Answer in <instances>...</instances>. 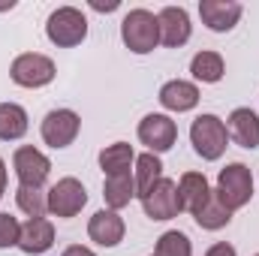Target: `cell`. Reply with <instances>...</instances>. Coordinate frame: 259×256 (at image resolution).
I'll return each instance as SVG.
<instances>
[{
  "mask_svg": "<svg viewBox=\"0 0 259 256\" xmlns=\"http://www.w3.org/2000/svg\"><path fill=\"white\" fill-rule=\"evenodd\" d=\"M256 256H259V253H256Z\"/></svg>",
  "mask_w": 259,
  "mask_h": 256,
  "instance_id": "31",
  "label": "cell"
},
{
  "mask_svg": "<svg viewBox=\"0 0 259 256\" xmlns=\"http://www.w3.org/2000/svg\"><path fill=\"white\" fill-rule=\"evenodd\" d=\"M160 106L169 109V112H190L199 106V88L193 81H184V78H172L160 88Z\"/></svg>",
  "mask_w": 259,
  "mask_h": 256,
  "instance_id": "16",
  "label": "cell"
},
{
  "mask_svg": "<svg viewBox=\"0 0 259 256\" xmlns=\"http://www.w3.org/2000/svg\"><path fill=\"white\" fill-rule=\"evenodd\" d=\"M160 178H163V163H160L157 154L148 151V154L136 157V175H133V181H136V196H139V199L151 190Z\"/></svg>",
  "mask_w": 259,
  "mask_h": 256,
  "instance_id": "22",
  "label": "cell"
},
{
  "mask_svg": "<svg viewBox=\"0 0 259 256\" xmlns=\"http://www.w3.org/2000/svg\"><path fill=\"white\" fill-rule=\"evenodd\" d=\"M3 193H6V163L0 160V199H3Z\"/></svg>",
  "mask_w": 259,
  "mask_h": 256,
  "instance_id": "30",
  "label": "cell"
},
{
  "mask_svg": "<svg viewBox=\"0 0 259 256\" xmlns=\"http://www.w3.org/2000/svg\"><path fill=\"white\" fill-rule=\"evenodd\" d=\"M217 196H220V202L229 208V211H238V208H244L247 202H250V196H253V175H250V169L244 166V163H229L226 169H220V175H217Z\"/></svg>",
  "mask_w": 259,
  "mask_h": 256,
  "instance_id": "4",
  "label": "cell"
},
{
  "mask_svg": "<svg viewBox=\"0 0 259 256\" xmlns=\"http://www.w3.org/2000/svg\"><path fill=\"white\" fill-rule=\"evenodd\" d=\"M178 127L169 115H145L139 121V142L151 151V154H163L175 145Z\"/></svg>",
  "mask_w": 259,
  "mask_h": 256,
  "instance_id": "10",
  "label": "cell"
},
{
  "mask_svg": "<svg viewBox=\"0 0 259 256\" xmlns=\"http://www.w3.org/2000/svg\"><path fill=\"white\" fill-rule=\"evenodd\" d=\"M55 244V226L46 217H30L27 223H21V235H18V250L30 256L49 253Z\"/></svg>",
  "mask_w": 259,
  "mask_h": 256,
  "instance_id": "14",
  "label": "cell"
},
{
  "mask_svg": "<svg viewBox=\"0 0 259 256\" xmlns=\"http://www.w3.org/2000/svg\"><path fill=\"white\" fill-rule=\"evenodd\" d=\"M27 133V112L18 103H0V142H15Z\"/></svg>",
  "mask_w": 259,
  "mask_h": 256,
  "instance_id": "21",
  "label": "cell"
},
{
  "mask_svg": "<svg viewBox=\"0 0 259 256\" xmlns=\"http://www.w3.org/2000/svg\"><path fill=\"white\" fill-rule=\"evenodd\" d=\"M121 39L133 55H148L160 46V21L148 9H130L121 21Z\"/></svg>",
  "mask_w": 259,
  "mask_h": 256,
  "instance_id": "1",
  "label": "cell"
},
{
  "mask_svg": "<svg viewBox=\"0 0 259 256\" xmlns=\"http://www.w3.org/2000/svg\"><path fill=\"white\" fill-rule=\"evenodd\" d=\"M157 21H160V42L169 46V49H181L193 33L190 15H187L184 6H163Z\"/></svg>",
  "mask_w": 259,
  "mask_h": 256,
  "instance_id": "11",
  "label": "cell"
},
{
  "mask_svg": "<svg viewBox=\"0 0 259 256\" xmlns=\"http://www.w3.org/2000/svg\"><path fill=\"white\" fill-rule=\"evenodd\" d=\"M124 232H127L124 217H121L118 211H112V208L97 211V214L91 217V223H88V235H91V241H97L100 247H115V244H121V241H124Z\"/></svg>",
  "mask_w": 259,
  "mask_h": 256,
  "instance_id": "13",
  "label": "cell"
},
{
  "mask_svg": "<svg viewBox=\"0 0 259 256\" xmlns=\"http://www.w3.org/2000/svg\"><path fill=\"white\" fill-rule=\"evenodd\" d=\"M205 256H238V253H235V247H232V244L217 241L214 247H208V253H205Z\"/></svg>",
  "mask_w": 259,
  "mask_h": 256,
  "instance_id": "27",
  "label": "cell"
},
{
  "mask_svg": "<svg viewBox=\"0 0 259 256\" xmlns=\"http://www.w3.org/2000/svg\"><path fill=\"white\" fill-rule=\"evenodd\" d=\"M142 211L151 220H172L181 214V199H178V184L169 178H160L151 190L142 196Z\"/></svg>",
  "mask_w": 259,
  "mask_h": 256,
  "instance_id": "7",
  "label": "cell"
},
{
  "mask_svg": "<svg viewBox=\"0 0 259 256\" xmlns=\"http://www.w3.org/2000/svg\"><path fill=\"white\" fill-rule=\"evenodd\" d=\"M190 142H193V151L202 160H220L223 151L229 148L226 124L217 115H199L190 127Z\"/></svg>",
  "mask_w": 259,
  "mask_h": 256,
  "instance_id": "3",
  "label": "cell"
},
{
  "mask_svg": "<svg viewBox=\"0 0 259 256\" xmlns=\"http://www.w3.org/2000/svg\"><path fill=\"white\" fill-rule=\"evenodd\" d=\"M12 169L21 187H42L52 175V160L42 151H36L33 145H21L12 154Z\"/></svg>",
  "mask_w": 259,
  "mask_h": 256,
  "instance_id": "6",
  "label": "cell"
},
{
  "mask_svg": "<svg viewBox=\"0 0 259 256\" xmlns=\"http://www.w3.org/2000/svg\"><path fill=\"white\" fill-rule=\"evenodd\" d=\"M78 130H81V118L72 112V109H52L46 118H42V142L49 145V148H69L72 142H75V136H78Z\"/></svg>",
  "mask_w": 259,
  "mask_h": 256,
  "instance_id": "8",
  "label": "cell"
},
{
  "mask_svg": "<svg viewBox=\"0 0 259 256\" xmlns=\"http://www.w3.org/2000/svg\"><path fill=\"white\" fill-rule=\"evenodd\" d=\"M208 178L202 172H184L181 181H178V199H181V211H190L193 214L196 208L208 199Z\"/></svg>",
  "mask_w": 259,
  "mask_h": 256,
  "instance_id": "19",
  "label": "cell"
},
{
  "mask_svg": "<svg viewBox=\"0 0 259 256\" xmlns=\"http://www.w3.org/2000/svg\"><path fill=\"white\" fill-rule=\"evenodd\" d=\"M88 205V190H84V184L78 181V178H61L58 184H52V190H49V211L55 214V217H75L81 208Z\"/></svg>",
  "mask_w": 259,
  "mask_h": 256,
  "instance_id": "9",
  "label": "cell"
},
{
  "mask_svg": "<svg viewBox=\"0 0 259 256\" xmlns=\"http://www.w3.org/2000/svg\"><path fill=\"white\" fill-rule=\"evenodd\" d=\"M46 36L58 49H72V46L84 42V36H88V18L75 6H58L49 15V21H46Z\"/></svg>",
  "mask_w": 259,
  "mask_h": 256,
  "instance_id": "2",
  "label": "cell"
},
{
  "mask_svg": "<svg viewBox=\"0 0 259 256\" xmlns=\"http://www.w3.org/2000/svg\"><path fill=\"white\" fill-rule=\"evenodd\" d=\"M103 199L112 211H121L127 208L130 202L136 199V181L133 175H115V178H106L103 184Z\"/></svg>",
  "mask_w": 259,
  "mask_h": 256,
  "instance_id": "20",
  "label": "cell"
},
{
  "mask_svg": "<svg viewBox=\"0 0 259 256\" xmlns=\"http://www.w3.org/2000/svg\"><path fill=\"white\" fill-rule=\"evenodd\" d=\"M193 220L202 226V229H208V232H217V229H223V226H229V220H232V211L220 202V196L211 190L208 193V199L199 205L193 211Z\"/></svg>",
  "mask_w": 259,
  "mask_h": 256,
  "instance_id": "18",
  "label": "cell"
},
{
  "mask_svg": "<svg viewBox=\"0 0 259 256\" xmlns=\"http://www.w3.org/2000/svg\"><path fill=\"white\" fill-rule=\"evenodd\" d=\"M15 202L27 217H46V211H49V193H42V187H21L18 184Z\"/></svg>",
  "mask_w": 259,
  "mask_h": 256,
  "instance_id": "24",
  "label": "cell"
},
{
  "mask_svg": "<svg viewBox=\"0 0 259 256\" xmlns=\"http://www.w3.org/2000/svg\"><path fill=\"white\" fill-rule=\"evenodd\" d=\"M18 235H21V223L12 214L0 211V250L3 247H18Z\"/></svg>",
  "mask_w": 259,
  "mask_h": 256,
  "instance_id": "26",
  "label": "cell"
},
{
  "mask_svg": "<svg viewBox=\"0 0 259 256\" xmlns=\"http://www.w3.org/2000/svg\"><path fill=\"white\" fill-rule=\"evenodd\" d=\"M241 3L235 0H202L199 3V15H202V24L214 33H226L238 24L241 18Z\"/></svg>",
  "mask_w": 259,
  "mask_h": 256,
  "instance_id": "12",
  "label": "cell"
},
{
  "mask_svg": "<svg viewBox=\"0 0 259 256\" xmlns=\"http://www.w3.org/2000/svg\"><path fill=\"white\" fill-rule=\"evenodd\" d=\"M154 256H193V244L184 232L178 229H169L157 238V247H154Z\"/></svg>",
  "mask_w": 259,
  "mask_h": 256,
  "instance_id": "25",
  "label": "cell"
},
{
  "mask_svg": "<svg viewBox=\"0 0 259 256\" xmlns=\"http://www.w3.org/2000/svg\"><path fill=\"white\" fill-rule=\"evenodd\" d=\"M61 256H97L91 247H81V244H72V247H66Z\"/></svg>",
  "mask_w": 259,
  "mask_h": 256,
  "instance_id": "28",
  "label": "cell"
},
{
  "mask_svg": "<svg viewBox=\"0 0 259 256\" xmlns=\"http://www.w3.org/2000/svg\"><path fill=\"white\" fill-rule=\"evenodd\" d=\"M190 72L202 84H217L223 78V72H226V64H223V58L217 52H199L190 61Z\"/></svg>",
  "mask_w": 259,
  "mask_h": 256,
  "instance_id": "23",
  "label": "cell"
},
{
  "mask_svg": "<svg viewBox=\"0 0 259 256\" xmlns=\"http://www.w3.org/2000/svg\"><path fill=\"white\" fill-rule=\"evenodd\" d=\"M136 163V151L127 142H115V145H106L100 151V169L106 172V178H115V175H130V166Z\"/></svg>",
  "mask_w": 259,
  "mask_h": 256,
  "instance_id": "17",
  "label": "cell"
},
{
  "mask_svg": "<svg viewBox=\"0 0 259 256\" xmlns=\"http://www.w3.org/2000/svg\"><path fill=\"white\" fill-rule=\"evenodd\" d=\"M9 75L18 88H46L55 78V61L39 52H24L12 61Z\"/></svg>",
  "mask_w": 259,
  "mask_h": 256,
  "instance_id": "5",
  "label": "cell"
},
{
  "mask_svg": "<svg viewBox=\"0 0 259 256\" xmlns=\"http://www.w3.org/2000/svg\"><path fill=\"white\" fill-rule=\"evenodd\" d=\"M226 133L238 148H259V115L253 109H235L226 118Z\"/></svg>",
  "mask_w": 259,
  "mask_h": 256,
  "instance_id": "15",
  "label": "cell"
},
{
  "mask_svg": "<svg viewBox=\"0 0 259 256\" xmlns=\"http://www.w3.org/2000/svg\"><path fill=\"white\" fill-rule=\"evenodd\" d=\"M91 6H94V9H100V12H115V9H118V0H109V3H100V0H94Z\"/></svg>",
  "mask_w": 259,
  "mask_h": 256,
  "instance_id": "29",
  "label": "cell"
}]
</instances>
